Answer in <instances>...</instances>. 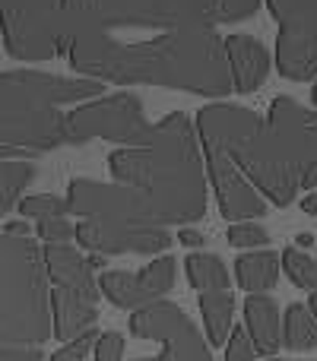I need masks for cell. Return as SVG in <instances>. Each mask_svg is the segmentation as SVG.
Returning <instances> with one entry per match:
<instances>
[{"label":"cell","mask_w":317,"mask_h":361,"mask_svg":"<svg viewBox=\"0 0 317 361\" xmlns=\"http://www.w3.org/2000/svg\"><path fill=\"white\" fill-rule=\"evenodd\" d=\"M244 330L251 333L261 355H276L282 343L280 307L270 295H248L244 301Z\"/></svg>","instance_id":"e0dca14e"},{"label":"cell","mask_w":317,"mask_h":361,"mask_svg":"<svg viewBox=\"0 0 317 361\" xmlns=\"http://www.w3.org/2000/svg\"><path fill=\"white\" fill-rule=\"evenodd\" d=\"M174 257H159L150 267H140L137 273H121V269H108L102 273L99 288L114 307L124 311H140L156 301H165V295L174 286Z\"/></svg>","instance_id":"8fae6325"},{"label":"cell","mask_w":317,"mask_h":361,"mask_svg":"<svg viewBox=\"0 0 317 361\" xmlns=\"http://www.w3.org/2000/svg\"><path fill=\"white\" fill-rule=\"evenodd\" d=\"M44 247L0 235V345H42L54 333Z\"/></svg>","instance_id":"5b68a950"},{"label":"cell","mask_w":317,"mask_h":361,"mask_svg":"<svg viewBox=\"0 0 317 361\" xmlns=\"http://www.w3.org/2000/svg\"><path fill=\"white\" fill-rule=\"evenodd\" d=\"M200 311L210 345H225L232 336V314H235V295L225 292H203L200 295Z\"/></svg>","instance_id":"d6986e66"},{"label":"cell","mask_w":317,"mask_h":361,"mask_svg":"<svg viewBox=\"0 0 317 361\" xmlns=\"http://www.w3.org/2000/svg\"><path fill=\"white\" fill-rule=\"evenodd\" d=\"M280 35L276 67L286 80L308 82L317 76V0H267Z\"/></svg>","instance_id":"ba28073f"},{"label":"cell","mask_w":317,"mask_h":361,"mask_svg":"<svg viewBox=\"0 0 317 361\" xmlns=\"http://www.w3.org/2000/svg\"><path fill=\"white\" fill-rule=\"evenodd\" d=\"M261 10V0H213V16H216V25L222 23H241V19H251Z\"/></svg>","instance_id":"484cf974"},{"label":"cell","mask_w":317,"mask_h":361,"mask_svg":"<svg viewBox=\"0 0 317 361\" xmlns=\"http://www.w3.org/2000/svg\"><path fill=\"white\" fill-rule=\"evenodd\" d=\"M76 241L80 247L92 250V254H162L165 247H172V235L168 228H140V231H124V228H108V225L99 222H86L83 219L76 225Z\"/></svg>","instance_id":"4fadbf2b"},{"label":"cell","mask_w":317,"mask_h":361,"mask_svg":"<svg viewBox=\"0 0 317 361\" xmlns=\"http://www.w3.org/2000/svg\"><path fill=\"white\" fill-rule=\"evenodd\" d=\"M295 244H301V247H311V244H317V238L308 235V231H301V235L295 238Z\"/></svg>","instance_id":"d590c367"},{"label":"cell","mask_w":317,"mask_h":361,"mask_svg":"<svg viewBox=\"0 0 317 361\" xmlns=\"http://www.w3.org/2000/svg\"><path fill=\"white\" fill-rule=\"evenodd\" d=\"M282 345L292 352L317 349V317L311 314V307L289 305L286 317H282Z\"/></svg>","instance_id":"ffe728a7"},{"label":"cell","mask_w":317,"mask_h":361,"mask_svg":"<svg viewBox=\"0 0 317 361\" xmlns=\"http://www.w3.org/2000/svg\"><path fill=\"white\" fill-rule=\"evenodd\" d=\"M184 267L187 279L197 292H225L229 288V269L216 254H191Z\"/></svg>","instance_id":"7402d4cb"},{"label":"cell","mask_w":317,"mask_h":361,"mask_svg":"<svg viewBox=\"0 0 317 361\" xmlns=\"http://www.w3.org/2000/svg\"><path fill=\"white\" fill-rule=\"evenodd\" d=\"M35 178V165L29 159H4L0 162V212L10 216L13 209L19 206V193L32 184Z\"/></svg>","instance_id":"44dd1931"},{"label":"cell","mask_w":317,"mask_h":361,"mask_svg":"<svg viewBox=\"0 0 317 361\" xmlns=\"http://www.w3.org/2000/svg\"><path fill=\"white\" fill-rule=\"evenodd\" d=\"M229 244L232 247L263 250V244H270V235H267V228L257 222H232L229 225Z\"/></svg>","instance_id":"d4e9b609"},{"label":"cell","mask_w":317,"mask_h":361,"mask_svg":"<svg viewBox=\"0 0 317 361\" xmlns=\"http://www.w3.org/2000/svg\"><path fill=\"white\" fill-rule=\"evenodd\" d=\"M108 171L143 203L152 225H191L206 216V162L197 124L172 111L150 127L137 146L108 156Z\"/></svg>","instance_id":"7a4b0ae2"},{"label":"cell","mask_w":317,"mask_h":361,"mask_svg":"<svg viewBox=\"0 0 317 361\" xmlns=\"http://www.w3.org/2000/svg\"><path fill=\"white\" fill-rule=\"evenodd\" d=\"M143 102L133 92H112L83 102L67 111V146H86L89 140L137 146L150 133Z\"/></svg>","instance_id":"52a82bcc"},{"label":"cell","mask_w":317,"mask_h":361,"mask_svg":"<svg viewBox=\"0 0 317 361\" xmlns=\"http://www.w3.org/2000/svg\"><path fill=\"white\" fill-rule=\"evenodd\" d=\"M89 267H92V269H105L108 267V257L105 254H92V257H89Z\"/></svg>","instance_id":"e575fe53"},{"label":"cell","mask_w":317,"mask_h":361,"mask_svg":"<svg viewBox=\"0 0 317 361\" xmlns=\"http://www.w3.org/2000/svg\"><path fill=\"white\" fill-rule=\"evenodd\" d=\"M197 133L206 149H219L248 175V180L270 197L276 206H292L295 193L301 190L295 171L286 165L267 118L254 114L251 108L213 102L197 111Z\"/></svg>","instance_id":"277c9868"},{"label":"cell","mask_w":317,"mask_h":361,"mask_svg":"<svg viewBox=\"0 0 317 361\" xmlns=\"http://www.w3.org/2000/svg\"><path fill=\"white\" fill-rule=\"evenodd\" d=\"M225 54H229L232 82L235 92L251 95L267 82L270 76V51L254 35H229L225 38Z\"/></svg>","instance_id":"9a60e30c"},{"label":"cell","mask_w":317,"mask_h":361,"mask_svg":"<svg viewBox=\"0 0 317 361\" xmlns=\"http://www.w3.org/2000/svg\"><path fill=\"white\" fill-rule=\"evenodd\" d=\"M16 209H19V216L35 219V222L70 216V203L61 200V197H54V193H32V197H23Z\"/></svg>","instance_id":"603a6c76"},{"label":"cell","mask_w":317,"mask_h":361,"mask_svg":"<svg viewBox=\"0 0 317 361\" xmlns=\"http://www.w3.org/2000/svg\"><path fill=\"white\" fill-rule=\"evenodd\" d=\"M131 333L137 339L159 343L156 355L133 358V361H213L210 345L203 343L193 320L172 301H156L150 307L133 311Z\"/></svg>","instance_id":"9c48e42d"},{"label":"cell","mask_w":317,"mask_h":361,"mask_svg":"<svg viewBox=\"0 0 317 361\" xmlns=\"http://www.w3.org/2000/svg\"><path fill=\"white\" fill-rule=\"evenodd\" d=\"M105 82L42 70H4L0 76V149L51 152L67 146V108L102 99Z\"/></svg>","instance_id":"3957f363"},{"label":"cell","mask_w":317,"mask_h":361,"mask_svg":"<svg viewBox=\"0 0 317 361\" xmlns=\"http://www.w3.org/2000/svg\"><path fill=\"white\" fill-rule=\"evenodd\" d=\"M92 352L95 361H124V336L121 333H102Z\"/></svg>","instance_id":"f546056e"},{"label":"cell","mask_w":317,"mask_h":361,"mask_svg":"<svg viewBox=\"0 0 317 361\" xmlns=\"http://www.w3.org/2000/svg\"><path fill=\"white\" fill-rule=\"evenodd\" d=\"M70 67L114 86L222 99L232 82L213 0H64Z\"/></svg>","instance_id":"6da1fadb"},{"label":"cell","mask_w":317,"mask_h":361,"mask_svg":"<svg viewBox=\"0 0 317 361\" xmlns=\"http://www.w3.org/2000/svg\"><path fill=\"white\" fill-rule=\"evenodd\" d=\"M51 307H54V336L61 343H73V339L86 336L95 330L99 320V305L67 288H54L51 295Z\"/></svg>","instance_id":"2e32d148"},{"label":"cell","mask_w":317,"mask_h":361,"mask_svg":"<svg viewBox=\"0 0 317 361\" xmlns=\"http://www.w3.org/2000/svg\"><path fill=\"white\" fill-rule=\"evenodd\" d=\"M4 231H6V235L29 238V225H25V222H6V225H4Z\"/></svg>","instance_id":"d6a6232c"},{"label":"cell","mask_w":317,"mask_h":361,"mask_svg":"<svg viewBox=\"0 0 317 361\" xmlns=\"http://www.w3.org/2000/svg\"><path fill=\"white\" fill-rule=\"evenodd\" d=\"M0 361H42V345H0Z\"/></svg>","instance_id":"4dcf8cb0"},{"label":"cell","mask_w":317,"mask_h":361,"mask_svg":"<svg viewBox=\"0 0 317 361\" xmlns=\"http://www.w3.org/2000/svg\"><path fill=\"white\" fill-rule=\"evenodd\" d=\"M261 352H257L254 339L244 326H235L229 336V345H225V361H254Z\"/></svg>","instance_id":"83f0119b"},{"label":"cell","mask_w":317,"mask_h":361,"mask_svg":"<svg viewBox=\"0 0 317 361\" xmlns=\"http://www.w3.org/2000/svg\"><path fill=\"white\" fill-rule=\"evenodd\" d=\"M282 273H286L299 288H311V292H317V260H311L301 247L282 250Z\"/></svg>","instance_id":"cb8c5ba5"},{"label":"cell","mask_w":317,"mask_h":361,"mask_svg":"<svg viewBox=\"0 0 317 361\" xmlns=\"http://www.w3.org/2000/svg\"><path fill=\"white\" fill-rule=\"evenodd\" d=\"M95 343H99V336H95V330H92V333H86V336L67 343L64 349H57L54 355H51V361H86L89 349H95Z\"/></svg>","instance_id":"f1b7e54d"},{"label":"cell","mask_w":317,"mask_h":361,"mask_svg":"<svg viewBox=\"0 0 317 361\" xmlns=\"http://www.w3.org/2000/svg\"><path fill=\"white\" fill-rule=\"evenodd\" d=\"M301 209H305L308 216H317V193H308V197L301 200Z\"/></svg>","instance_id":"836d02e7"},{"label":"cell","mask_w":317,"mask_h":361,"mask_svg":"<svg viewBox=\"0 0 317 361\" xmlns=\"http://www.w3.org/2000/svg\"><path fill=\"white\" fill-rule=\"evenodd\" d=\"M4 44L13 61H54L70 51L64 0H0Z\"/></svg>","instance_id":"8992f818"},{"label":"cell","mask_w":317,"mask_h":361,"mask_svg":"<svg viewBox=\"0 0 317 361\" xmlns=\"http://www.w3.org/2000/svg\"><path fill=\"white\" fill-rule=\"evenodd\" d=\"M178 244H184V247H203L206 238L200 235L197 228H181L178 231Z\"/></svg>","instance_id":"1f68e13d"},{"label":"cell","mask_w":317,"mask_h":361,"mask_svg":"<svg viewBox=\"0 0 317 361\" xmlns=\"http://www.w3.org/2000/svg\"><path fill=\"white\" fill-rule=\"evenodd\" d=\"M311 99H314V105H317V82H314V92H311Z\"/></svg>","instance_id":"74e56055"},{"label":"cell","mask_w":317,"mask_h":361,"mask_svg":"<svg viewBox=\"0 0 317 361\" xmlns=\"http://www.w3.org/2000/svg\"><path fill=\"white\" fill-rule=\"evenodd\" d=\"M44 263H48V276L54 282V288H67V292H76L99 305L102 288L95 282L89 260L76 247H70V244H44Z\"/></svg>","instance_id":"5bb4252c"},{"label":"cell","mask_w":317,"mask_h":361,"mask_svg":"<svg viewBox=\"0 0 317 361\" xmlns=\"http://www.w3.org/2000/svg\"><path fill=\"white\" fill-rule=\"evenodd\" d=\"M308 307H311V314H314V317H317V292L311 295V301H308Z\"/></svg>","instance_id":"8d00e7d4"},{"label":"cell","mask_w":317,"mask_h":361,"mask_svg":"<svg viewBox=\"0 0 317 361\" xmlns=\"http://www.w3.org/2000/svg\"><path fill=\"white\" fill-rule=\"evenodd\" d=\"M267 127L273 133L286 165L299 178L301 190H314L317 187V111H308L295 99L280 95L270 105Z\"/></svg>","instance_id":"30bf717a"},{"label":"cell","mask_w":317,"mask_h":361,"mask_svg":"<svg viewBox=\"0 0 317 361\" xmlns=\"http://www.w3.org/2000/svg\"><path fill=\"white\" fill-rule=\"evenodd\" d=\"M35 231H38V238H42L44 244H70V241L76 238V225L70 222L67 216H61V219H44V222L35 225Z\"/></svg>","instance_id":"4316f807"},{"label":"cell","mask_w":317,"mask_h":361,"mask_svg":"<svg viewBox=\"0 0 317 361\" xmlns=\"http://www.w3.org/2000/svg\"><path fill=\"white\" fill-rule=\"evenodd\" d=\"M270 361H282V358H270Z\"/></svg>","instance_id":"f35d334b"},{"label":"cell","mask_w":317,"mask_h":361,"mask_svg":"<svg viewBox=\"0 0 317 361\" xmlns=\"http://www.w3.org/2000/svg\"><path fill=\"white\" fill-rule=\"evenodd\" d=\"M203 159H206V175H210V184L219 200V212H222L225 219H232V222H248V219L267 216V200H263V193L251 184L248 175H244L225 152L206 149L203 146Z\"/></svg>","instance_id":"7c38bea8"},{"label":"cell","mask_w":317,"mask_h":361,"mask_svg":"<svg viewBox=\"0 0 317 361\" xmlns=\"http://www.w3.org/2000/svg\"><path fill=\"white\" fill-rule=\"evenodd\" d=\"M238 286L251 295H263L280 282V254L273 250H251L235 260Z\"/></svg>","instance_id":"ac0fdd59"}]
</instances>
